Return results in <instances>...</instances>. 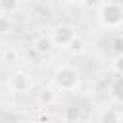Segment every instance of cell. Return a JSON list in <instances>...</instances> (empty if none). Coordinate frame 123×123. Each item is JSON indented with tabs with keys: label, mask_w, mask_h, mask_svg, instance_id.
Instances as JSON below:
<instances>
[{
	"label": "cell",
	"mask_w": 123,
	"mask_h": 123,
	"mask_svg": "<svg viewBox=\"0 0 123 123\" xmlns=\"http://www.w3.org/2000/svg\"><path fill=\"white\" fill-rule=\"evenodd\" d=\"M52 81H54V86H56L60 92H73V90H77L79 85H81V75H79V71H77L73 65L62 63V65L56 67Z\"/></svg>",
	"instance_id": "cell-1"
},
{
	"label": "cell",
	"mask_w": 123,
	"mask_h": 123,
	"mask_svg": "<svg viewBox=\"0 0 123 123\" xmlns=\"http://www.w3.org/2000/svg\"><path fill=\"white\" fill-rule=\"evenodd\" d=\"M98 23L104 29H119L123 23V8L119 2H102L98 8Z\"/></svg>",
	"instance_id": "cell-2"
},
{
	"label": "cell",
	"mask_w": 123,
	"mask_h": 123,
	"mask_svg": "<svg viewBox=\"0 0 123 123\" xmlns=\"http://www.w3.org/2000/svg\"><path fill=\"white\" fill-rule=\"evenodd\" d=\"M75 35H77V33H75V27H73V25H69V23H58V25L50 31L48 37H50L54 48H63Z\"/></svg>",
	"instance_id": "cell-3"
},
{
	"label": "cell",
	"mask_w": 123,
	"mask_h": 123,
	"mask_svg": "<svg viewBox=\"0 0 123 123\" xmlns=\"http://www.w3.org/2000/svg\"><path fill=\"white\" fill-rule=\"evenodd\" d=\"M33 86V77L25 71H13L8 79V88L12 92H27Z\"/></svg>",
	"instance_id": "cell-4"
},
{
	"label": "cell",
	"mask_w": 123,
	"mask_h": 123,
	"mask_svg": "<svg viewBox=\"0 0 123 123\" xmlns=\"http://www.w3.org/2000/svg\"><path fill=\"white\" fill-rule=\"evenodd\" d=\"M37 102L40 106H46V108L52 106V104H56L58 102V88L56 86H50V85L40 86L38 92H37Z\"/></svg>",
	"instance_id": "cell-5"
},
{
	"label": "cell",
	"mask_w": 123,
	"mask_h": 123,
	"mask_svg": "<svg viewBox=\"0 0 123 123\" xmlns=\"http://www.w3.org/2000/svg\"><path fill=\"white\" fill-rule=\"evenodd\" d=\"M86 40L83 38V37H79V35H75L63 48H65V52H69L71 56H81V54H85L86 52Z\"/></svg>",
	"instance_id": "cell-6"
},
{
	"label": "cell",
	"mask_w": 123,
	"mask_h": 123,
	"mask_svg": "<svg viewBox=\"0 0 123 123\" xmlns=\"http://www.w3.org/2000/svg\"><path fill=\"white\" fill-rule=\"evenodd\" d=\"M33 48H35L37 54H40V56H48V54L54 50V44H52V40H50L48 35H40V37L35 38Z\"/></svg>",
	"instance_id": "cell-7"
},
{
	"label": "cell",
	"mask_w": 123,
	"mask_h": 123,
	"mask_svg": "<svg viewBox=\"0 0 123 123\" xmlns=\"http://www.w3.org/2000/svg\"><path fill=\"white\" fill-rule=\"evenodd\" d=\"M121 111L117 108H104L100 113H98V121L100 123H119L121 121Z\"/></svg>",
	"instance_id": "cell-8"
},
{
	"label": "cell",
	"mask_w": 123,
	"mask_h": 123,
	"mask_svg": "<svg viewBox=\"0 0 123 123\" xmlns=\"http://www.w3.org/2000/svg\"><path fill=\"white\" fill-rule=\"evenodd\" d=\"M81 117H83V111H81V108H77V106H67V108L62 110V119L67 121V123L79 121Z\"/></svg>",
	"instance_id": "cell-9"
},
{
	"label": "cell",
	"mask_w": 123,
	"mask_h": 123,
	"mask_svg": "<svg viewBox=\"0 0 123 123\" xmlns=\"http://www.w3.org/2000/svg\"><path fill=\"white\" fill-rule=\"evenodd\" d=\"M19 8V0H0V13L12 15Z\"/></svg>",
	"instance_id": "cell-10"
},
{
	"label": "cell",
	"mask_w": 123,
	"mask_h": 123,
	"mask_svg": "<svg viewBox=\"0 0 123 123\" xmlns=\"http://www.w3.org/2000/svg\"><path fill=\"white\" fill-rule=\"evenodd\" d=\"M0 56H2V60L4 62H8V63H12V62H17L19 60V52L15 50V48H4L2 52H0Z\"/></svg>",
	"instance_id": "cell-11"
},
{
	"label": "cell",
	"mask_w": 123,
	"mask_h": 123,
	"mask_svg": "<svg viewBox=\"0 0 123 123\" xmlns=\"http://www.w3.org/2000/svg\"><path fill=\"white\" fill-rule=\"evenodd\" d=\"M12 27H13V23H12L10 15L0 13V35H8V33L12 31Z\"/></svg>",
	"instance_id": "cell-12"
},
{
	"label": "cell",
	"mask_w": 123,
	"mask_h": 123,
	"mask_svg": "<svg viewBox=\"0 0 123 123\" xmlns=\"http://www.w3.org/2000/svg\"><path fill=\"white\" fill-rule=\"evenodd\" d=\"M111 96H113L115 102L121 100V77H115V81L111 85Z\"/></svg>",
	"instance_id": "cell-13"
},
{
	"label": "cell",
	"mask_w": 123,
	"mask_h": 123,
	"mask_svg": "<svg viewBox=\"0 0 123 123\" xmlns=\"http://www.w3.org/2000/svg\"><path fill=\"white\" fill-rule=\"evenodd\" d=\"M100 4H102V0H81L79 6H83L85 10H96Z\"/></svg>",
	"instance_id": "cell-14"
},
{
	"label": "cell",
	"mask_w": 123,
	"mask_h": 123,
	"mask_svg": "<svg viewBox=\"0 0 123 123\" xmlns=\"http://www.w3.org/2000/svg\"><path fill=\"white\" fill-rule=\"evenodd\" d=\"M111 69H113L115 77H121V56H117V58H115V62H113V65H111Z\"/></svg>",
	"instance_id": "cell-15"
},
{
	"label": "cell",
	"mask_w": 123,
	"mask_h": 123,
	"mask_svg": "<svg viewBox=\"0 0 123 123\" xmlns=\"http://www.w3.org/2000/svg\"><path fill=\"white\" fill-rule=\"evenodd\" d=\"M65 4H71V6H77V4H81V0H63Z\"/></svg>",
	"instance_id": "cell-16"
},
{
	"label": "cell",
	"mask_w": 123,
	"mask_h": 123,
	"mask_svg": "<svg viewBox=\"0 0 123 123\" xmlns=\"http://www.w3.org/2000/svg\"><path fill=\"white\" fill-rule=\"evenodd\" d=\"M0 52H2V50H0Z\"/></svg>",
	"instance_id": "cell-17"
}]
</instances>
